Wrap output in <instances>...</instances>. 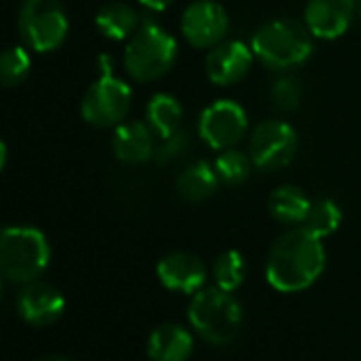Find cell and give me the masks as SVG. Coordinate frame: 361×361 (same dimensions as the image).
<instances>
[{
	"label": "cell",
	"instance_id": "1",
	"mask_svg": "<svg viewBox=\"0 0 361 361\" xmlns=\"http://www.w3.org/2000/svg\"><path fill=\"white\" fill-rule=\"evenodd\" d=\"M325 262L323 240L298 226L272 243L266 257V281L281 293H298L317 283Z\"/></svg>",
	"mask_w": 361,
	"mask_h": 361
},
{
	"label": "cell",
	"instance_id": "2",
	"mask_svg": "<svg viewBox=\"0 0 361 361\" xmlns=\"http://www.w3.org/2000/svg\"><path fill=\"white\" fill-rule=\"evenodd\" d=\"M188 317L194 331L213 346L232 344L245 323V310L234 291H226L217 285L202 287L194 293Z\"/></svg>",
	"mask_w": 361,
	"mask_h": 361
},
{
	"label": "cell",
	"instance_id": "3",
	"mask_svg": "<svg viewBox=\"0 0 361 361\" xmlns=\"http://www.w3.org/2000/svg\"><path fill=\"white\" fill-rule=\"evenodd\" d=\"M312 39L310 30L293 20H272L257 28L249 45L262 66L285 73L312 56Z\"/></svg>",
	"mask_w": 361,
	"mask_h": 361
},
{
	"label": "cell",
	"instance_id": "4",
	"mask_svg": "<svg viewBox=\"0 0 361 361\" xmlns=\"http://www.w3.org/2000/svg\"><path fill=\"white\" fill-rule=\"evenodd\" d=\"M178 56L176 39L151 20H142L138 30L128 39L123 68L138 83H151L166 77Z\"/></svg>",
	"mask_w": 361,
	"mask_h": 361
},
{
	"label": "cell",
	"instance_id": "5",
	"mask_svg": "<svg viewBox=\"0 0 361 361\" xmlns=\"http://www.w3.org/2000/svg\"><path fill=\"white\" fill-rule=\"evenodd\" d=\"M51 249L45 234L28 226L0 230V276L13 283H32L49 266Z\"/></svg>",
	"mask_w": 361,
	"mask_h": 361
},
{
	"label": "cell",
	"instance_id": "6",
	"mask_svg": "<svg viewBox=\"0 0 361 361\" xmlns=\"http://www.w3.org/2000/svg\"><path fill=\"white\" fill-rule=\"evenodd\" d=\"M102 73L87 87L81 100V115L94 128H115L126 121L132 106L130 85L113 75V64L106 56L100 58Z\"/></svg>",
	"mask_w": 361,
	"mask_h": 361
},
{
	"label": "cell",
	"instance_id": "7",
	"mask_svg": "<svg viewBox=\"0 0 361 361\" xmlns=\"http://www.w3.org/2000/svg\"><path fill=\"white\" fill-rule=\"evenodd\" d=\"M18 28L30 49L49 54L68 37V16L60 0H24Z\"/></svg>",
	"mask_w": 361,
	"mask_h": 361
},
{
	"label": "cell",
	"instance_id": "8",
	"mask_svg": "<svg viewBox=\"0 0 361 361\" xmlns=\"http://www.w3.org/2000/svg\"><path fill=\"white\" fill-rule=\"evenodd\" d=\"M298 151L295 130L281 119L262 121L249 136V157L255 168L272 172L285 168Z\"/></svg>",
	"mask_w": 361,
	"mask_h": 361
},
{
	"label": "cell",
	"instance_id": "9",
	"mask_svg": "<svg viewBox=\"0 0 361 361\" xmlns=\"http://www.w3.org/2000/svg\"><path fill=\"white\" fill-rule=\"evenodd\" d=\"M249 130V115L236 100L221 98L209 104L198 119L200 138L215 151L236 147Z\"/></svg>",
	"mask_w": 361,
	"mask_h": 361
},
{
	"label": "cell",
	"instance_id": "10",
	"mask_svg": "<svg viewBox=\"0 0 361 361\" xmlns=\"http://www.w3.org/2000/svg\"><path fill=\"white\" fill-rule=\"evenodd\" d=\"M230 30L228 11L215 0H196L180 16V35L196 49H213Z\"/></svg>",
	"mask_w": 361,
	"mask_h": 361
},
{
	"label": "cell",
	"instance_id": "11",
	"mask_svg": "<svg viewBox=\"0 0 361 361\" xmlns=\"http://www.w3.org/2000/svg\"><path fill=\"white\" fill-rule=\"evenodd\" d=\"M357 13V0H308L304 9V26L314 39L336 41L342 37Z\"/></svg>",
	"mask_w": 361,
	"mask_h": 361
},
{
	"label": "cell",
	"instance_id": "12",
	"mask_svg": "<svg viewBox=\"0 0 361 361\" xmlns=\"http://www.w3.org/2000/svg\"><path fill=\"white\" fill-rule=\"evenodd\" d=\"M255 62L251 45L243 41H221L207 56V75L211 83L219 87H230L240 83Z\"/></svg>",
	"mask_w": 361,
	"mask_h": 361
},
{
	"label": "cell",
	"instance_id": "13",
	"mask_svg": "<svg viewBox=\"0 0 361 361\" xmlns=\"http://www.w3.org/2000/svg\"><path fill=\"white\" fill-rule=\"evenodd\" d=\"M204 262L188 251H172L164 255L157 264L159 283L176 293H196L207 283Z\"/></svg>",
	"mask_w": 361,
	"mask_h": 361
},
{
	"label": "cell",
	"instance_id": "14",
	"mask_svg": "<svg viewBox=\"0 0 361 361\" xmlns=\"http://www.w3.org/2000/svg\"><path fill=\"white\" fill-rule=\"evenodd\" d=\"M64 295L60 289H56L49 283L32 281L26 283V287L18 295V312L20 317L37 327L51 325L58 321L64 312Z\"/></svg>",
	"mask_w": 361,
	"mask_h": 361
},
{
	"label": "cell",
	"instance_id": "15",
	"mask_svg": "<svg viewBox=\"0 0 361 361\" xmlns=\"http://www.w3.org/2000/svg\"><path fill=\"white\" fill-rule=\"evenodd\" d=\"M113 153L123 164H145L155 157V132L147 121H121L115 126Z\"/></svg>",
	"mask_w": 361,
	"mask_h": 361
},
{
	"label": "cell",
	"instance_id": "16",
	"mask_svg": "<svg viewBox=\"0 0 361 361\" xmlns=\"http://www.w3.org/2000/svg\"><path fill=\"white\" fill-rule=\"evenodd\" d=\"M192 350L194 338L178 323L157 325L147 340V355L151 361H188Z\"/></svg>",
	"mask_w": 361,
	"mask_h": 361
},
{
	"label": "cell",
	"instance_id": "17",
	"mask_svg": "<svg viewBox=\"0 0 361 361\" xmlns=\"http://www.w3.org/2000/svg\"><path fill=\"white\" fill-rule=\"evenodd\" d=\"M219 176L215 172V166L200 159L190 164L176 178V192L185 202H204L211 198L219 188Z\"/></svg>",
	"mask_w": 361,
	"mask_h": 361
},
{
	"label": "cell",
	"instance_id": "18",
	"mask_svg": "<svg viewBox=\"0 0 361 361\" xmlns=\"http://www.w3.org/2000/svg\"><path fill=\"white\" fill-rule=\"evenodd\" d=\"M310 204H312V200L295 185H281L268 198L270 215L279 224L289 226V228L304 226L306 215L310 211Z\"/></svg>",
	"mask_w": 361,
	"mask_h": 361
},
{
	"label": "cell",
	"instance_id": "19",
	"mask_svg": "<svg viewBox=\"0 0 361 361\" xmlns=\"http://www.w3.org/2000/svg\"><path fill=\"white\" fill-rule=\"evenodd\" d=\"M140 22L142 20L138 18L136 9L126 5V3H109L96 16L98 30L106 39H111V41H126V39H130L138 30Z\"/></svg>",
	"mask_w": 361,
	"mask_h": 361
},
{
	"label": "cell",
	"instance_id": "20",
	"mask_svg": "<svg viewBox=\"0 0 361 361\" xmlns=\"http://www.w3.org/2000/svg\"><path fill=\"white\" fill-rule=\"evenodd\" d=\"M147 123L159 138L178 132L183 123V104L172 94H155L147 104Z\"/></svg>",
	"mask_w": 361,
	"mask_h": 361
},
{
	"label": "cell",
	"instance_id": "21",
	"mask_svg": "<svg viewBox=\"0 0 361 361\" xmlns=\"http://www.w3.org/2000/svg\"><path fill=\"white\" fill-rule=\"evenodd\" d=\"M213 166H215V172H217L221 183L224 185H230V188L243 185L245 180L249 178L251 170L255 168L253 161H251V157H249V153H243L236 147L221 151L217 155V159H215Z\"/></svg>",
	"mask_w": 361,
	"mask_h": 361
},
{
	"label": "cell",
	"instance_id": "22",
	"mask_svg": "<svg viewBox=\"0 0 361 361\" xmlns=\"http://www.w3.org/2000/svg\"><path fill=\"white\" fill-rule=\"evenodd\" d=\"M340 224H342L340 207L334 200H329V198H321V200H314L310 204V211L306 215L304 228L323 240V238L331 236L340 228Z\"/></svg>",
	"mask_w": 361,
	"mask_h": 361
},
{
	"label": "cell",
	"instance_id": "23",
	"mask_svg": "<svg viewBox=\"0 0 361 361\" xmlns=\"http://www.w3.org/2000/svg\"><path fill=\"white\" fill-rule=\"evenodd\" d=\"M247 279V262L238 251H224L213 262V281L226 291H236Z\"/></svg>",
	"mask_w": 361,
	"mask_h": 361
},
{
	"label": "cell",
	"instance_id": "24",
	"mask_svg": "<svg viewBox=\"0 0 361 361\" xmlns=\"http://www.w3.org/2000/svg\"><path fill=\"white\" fill-rule=\"evenodd\" d=\"M30 56L24 47H11L0 54V85L18 87L30 73Z\"/></svg>",
	"mask_w": 361,
	"mask_h": 361
},
{
	"label": "cell",
	"instance_id": "25",
	"mask_svg": "<svg viewBox=\"0 0 361 361\" xmlns=\"http://www.w3.org/2000/svg\"><path fill=\"white\" fill-rule=\"evenodd\" d=\"M302 83L295 79V77H279L272 85H270V100L274 102L276 109L285 111V113H291L300 106L302 102Z\"/></svg>",
	"mask_w": 361,
	"mask_h": 361
},
{
	"label": "cell",
	"instance_id": "26",
	"mask_svg": "<svg viewBox=\"0 0 361 361\" xmlns=\"http://www.w3.org/2000/svg\"><path fill=\"white\" fill-rule=\"evenodd\" d=\"M190 151H192V136L183 130H178V132L161 138L159 147L155 149V161L161 166L174 164L178 159H183Z\"/></svg>",
	"mask_w": 361,
	"mask_h": 361
},
{
	"label": "cell",
	"instance_id": "27",
	"mask_svg": "<svg viewBox=\"0 0 361 361\" xmlns=\"http://www.w3.org/2000/svg\"><path fill=\"white\" fill-rule=\"evenodd\" d=\"M138 3H140L145 9L159 13V11H166V9L172 5V0H138Z\"/></svg>",
	"mask_w": 361,
	"mask_h": 361
},
{
	"label": "cell",
	"instance_id": "28",
	"mask_svg": "<svg viewBox=\"0 0 361 361\" xmlns=\"http://www.w3.org/2000/svg\"><path fill=\"white\" fill-rule=\"evenodd\" d=\"M5 164H7V147H5L3 140H0V172H3Z\"/></svg>",
	"mask_w": 361,
	"mask_h": 361
},
{
	"label": "cell",
	"instance_id": "29",
	"mask_svg": "<svg viewBox=\"0 0 361 361\" xmlns=\"http://www.w3.org/2000/svg\"><path fill=\"white\" fill-rule=\"evenodd\" d=\"M39 361H71V359H66V357H62V355H47V357H43V359H39Z\"/></svg>",
	"mask_w": 361,
	"mask_h": 361
},
{
	"label": "cell",
	"instance_id": "30",
	"mask_svg": "<svg viewBox=\"0 0 361 361\" xmlns=\"http://www.w3.org/2000/svg\"><path fill=\"white\" fill-rule=\"evenodd\" d=\"M0 298H3V276H0Z\"/></svg>",
	"mask_w": 361,
	"mask_h": 361
},
{
	"label": "cell",
	"instance_id": "31",
	"mask_svg": "<svg viewBox=\"0 0 361 361\" xmlns=\"http://www.w3.org/2000/svg\"><path fill=\"white\" fill-rule=\"evenodd\" d=\"M357 9H359V16H361V0H359V3H357Z\"/></svg>",
	"mask_w": 361,
	"mask_h": 361
}]
</instances>
